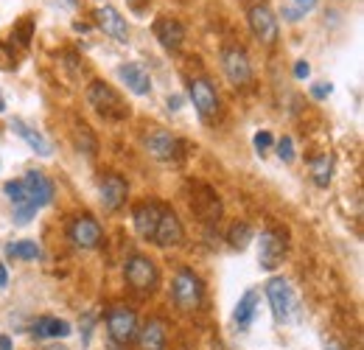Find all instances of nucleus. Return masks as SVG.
<instances>
[{"instance_id":"obj_1","label":"nucleus","mask_w":364,"mask_h":350,"mask_svg":"<svg viewBox=\"0 0 364 350\" xmlns=\"http://www.w3.org/2000/svg\"><path fill=\"white\" fill-rule=\"evenodd\" d=\"M87 104L104 118V121H124L129 115V107L124 104V98L104 82H92L87 90Z\"/></svg>"},{"instance_id":"obj_2","label":"nucleus","mask_w":364,"mask_h":350,"mask_svg":"<svg viewBox=\"0 0 364 350\" xmlns=\"http://www.w3.org/2000/svg\"><path fill=\"white\" fill-rule=\"evenodd\" d=\"M107 328H109V336H112L118 345L132 342L137 336L135 311H129V308H124V306L109 308V314H107Z\"/></svg>"},{"instance_id":"obj_3","label":"nucleus","mask_w":364,"mask_h":350,"mask_svg":"<svg viewBox=\"0 0 364 350\" xmlns=\"http://www.w3.org/2000/svg\"><path fill=\"white\" fill-rule=\"evenodd\" d=\"M202 297H205L202 280L193 272L182 269L180 275L174 277V303L180 308H185V311H191V308H196L202 303Z\"/></svg>"},{"instance_id":"obj_4","label":"nucleus","mask_w":364,"mask_h":350,"mask_svg":"<svg viewBox=\"0 0 364 350\" xmlns=\"http://www.w3.org/2000/svg\"><path fill=\"white\" fill-rule=\"evenodd\" d=\"M250 28H252V34L261 40L264 45H272L277 40V17H274V11L267 6V3H255V6H250Z\"/></svg>"},{"instance_id":"obj_5","label":"nucleus","mask_w":364,"mask_h":350,"mask_svg":"<svg viewBox=\"0 0 364 350\" xmlns=\"http://www.w3.org/2000/svg\"><path fill=\"white\" fill-rule=\"evenodd\" d=\"M267 297H269V303H272V314L277 322H286V319L291 317V311L297 308L291 286H289L286 280H280V277H274V280L267 283Z\"/></svg>"},{"instance_id":"obj_6","label":"nucleus","mask_w":364,"mask_h":350,"mask_svg":"<svg viewBox=\"0 0 364 350\" xmlns=\"http://www.w3.org/2000/svg\"><path fill=\"white\" fill-rule=\"evenodd\" d=\"M127 280L135 292H151L157 286V266L149 261L146 255H135L127 263Z\"/></svg>"},{"instance_id":"obj_7","label":"nucleus","mask_w":364,"mask_h":350,"mask_svg":"<svg viewBox=\"0 0 364 350\" xmlns=\"http://www.w3.org/2000/svg\"><path fill=\"white\" fill-rule=\"evenodd\" d=\"M222 68H225V73H228L232 85H247L252 79V68H250V59H247L244 48H225L222 51Z\"/></svg>"},{"instance_id":"obj_8","label":"nucleus","mask_w":364,"mask_h":350,"mask_svg":"<svg viewBox=\"0 0 364 350\" xmlns=\"http://www.w3.org/2000/svg\"><path fill=\"white\" fill-rule=\"evenodd\" d=\"M191 98H193L196 112H199L205 121L216 118V112H219V95H216V90L210 88L208 79H193V82H191Z\"/></svg>"},{"instance_id":"obj_9","label":"nucleus","mask_w":364,"mask_h":350,"mask_svg":"<svg viewBox=\"0 0 364 350\" xmlns=\"http://www.w3.org/2000/svg\"><path fill=\"white\" fill-rule=\"evenodd\" d=\"M182 224L180 219L171 213V211H160V221H157V230H154V235H151V241L157 244V247H163V250H168V247H177L182 244Z\"/></svg>"},{"instance_id":"obj_10","label":"nucleus","mask_w":364,"mask_h":350,"mask_svg":"<svg viewBox=\"0 0 364 350\" xmlns=\"http://www.w3.org/2000/svg\"><path fill=\"white\" fill-rule=\"evenodd\" d=\"M286 255V235H280L277 230L261 233V250H258V261L264 269H274Z\"/></svg>"},{"instance_id":"obj_11","label":"nucleus","mask_w":364,"mask_h":350,"mask_svg":"<svg viewBox=\"0 0 364 350\" xmlns=\"http://www.w3.org/2000/svg\"><path fill=\"white\" fill-rule=\"evenodd\" d=\"M95 23L101 26V31L118 43H127L129 40V28H127V20L112 9V6H98L95 9Z\"/></svg>"},{"instance_id":"obj_12","label":"nucleus","mask_w":364,"mask_h":350,"mask_svg":"<svg viewBox=\"0 0 364 350\" xmlns=\"http://www.w3.org/2000/svg\"><path fill=\"white\" fill-rule=\"evenodd\" d=\"M70 238L76 247L82 250H92L101 244V224L90 216H79V219L70 224Z\"/></svg>"},{"instance_id":"obj_13","label":"nucleus","mask_w":364,"mask_h":350,"mask_svg":"<svg viewBox=\"0 0 364 350\" xmlns=\"http://www.w3.org/2000/svg\"><path fill=\"white\" fill-rule=\"evenodd\" d=\"M191 208L199 213L202 221L222 219V202H219V196L208 185H199V193H191Z\"/></svg>"},{"instance_id":"obj_14","label":"nucleus","mask_w":364,"mask_h":350,"mask_svg":"<svg viewBox=\"0 0 364 350\" xmlns=\"http://www.w3.org/2000/svg\"><path fill=\"white\" fill-rule=\"evenodd\" d=\"M23 185H26L28 202H31L34 208H43V205H48V202L53 199V182H50L43 171H28L26 179H23Z\"/></svg>"},{"instance_id":"obj_15","label":"nucleus","mask_w":364,"mask_h":350,"mask_svg":"<svg viewBox=\"0 0 364 350\" xmlns=\"http://www.w3.org/2000/svg\"><path fill=\"white\" fill-rule=\"evenodd\" d=\"M101 202H104L107 211H118L127 202V182L115 174L104 176V182H101Z\"/></svg>"},{"instance_id":"obj_16","label":"nucleus","mask_w":364,"mask_h":350,"mask_svg":"<svg viewBox=\"0 0 364 350\" xmlns=\"http://www.w3.org/2000/svg\"><path fill=\"white\" fill-rule=\"evenodd\" d=\"M177 146H180L177 137H171L168 132H151V134L146 137V149H149L157 160H174V157L180 154Z\"/></svg>"},{"instance_id":"obj_17","label":"nucleus","mask_w":364,"mask_h":350,"mask_svg":"<svg viewBox=\"0 0 364 350\" xmlns=\"http://www.w3.org/2000/svg\"><path fill=\"white\" fill-rule=\"evenodd\" d=\"M118 76L124 79V85L132 90L135 95H146V92L151 90L149 73H146L140 65H135V62H129V65H121V68H118Z\"/></svg>"},{"instance_id":"obj_18","label":"nucleus","mask_w":364,"mask_h":350,"mask_svg":"<svg viewBox=\"0 0 364 350\" xmlns=\"http://www.w3.org/2000/svg\"><path fill=\"white\" fill-rule=\"evenodd\" d=\"M137 342L143 350H163L166 348V328L160 319H149L140 331H137Z\"/></svg>"},{"instance_id":"obj_19","label":"nucleus","mask_w":364,"mask_h":350,"mask_svg":"<svg viewBox=\"0 0 364 350\" xmlns=\"http://www.w3.org/2000/svg\"><path fill=\"white\" fill-rule=\"evenodd\" d=\"M154 34H157V40H160V45L166 51H177L182 45V40H185V28H182L177 20H160L154 26Z\"/></svg>"},{"instance_id":"obj_20","label":"nucleus","mask_w":364,"mask_h":350,"mask_svg":"<svg viewBox=\"0 0 364 350\" xmlns=\"http://www.w3.org/2000/svg\"><path fill=\"white\" fill-rule=\"evenodd\" d=\"M160 205H140L135 208V230L143 235V238H151L154 235V230H157V221H160Z\"/></svg>"},{"instance_id":"obj_21","label":"nucleus","mask_w":364,"mask_h":350,"mask_svg":"<svg viewBox=\"0 0 364 350\" xmlns=\"http://www.w3.org/2000/svg\"><path fill=\"white\" fill-rule=\"evenodd\" d=\"M11 129L17 132V134H20V137H23V140H26V143L40 154V157H50V143L46 140V134H43V132H37L34 127H28L26 121H14V124H11Z\"/></svg>"},{"instance_id":"obj_22","label":"nucleus","mask_w":364,"mask_h":350,"mask_svg":"<svg viewBox=\"0 0 364 350\" xmlns=\"http://www.w3.org/2000/svg\"><path fill=\"white\" fill-rule=\"evenodd\" d=\"M255 292H247L241 300H238V308H235V325L238 328H250L252 325V317H255Z\"/></svg>"},{"instance_id":"obj_23","label":"nucleus","mask_w":364,"mask_h":350,"mask_svg":"<svg viewBox=\"0 0 364 350\" xmlns=\"http://www.w3.org/2000/svg\"><path fill=\"white\" fill-rule=\"evenodd\" d=\"M34 334H37V336H68V334H70V325H68L65 319L43 317V319L34 325Z\"/></svg>"},{"instance_id":"obj_24","label":"nucleus","mask_w":364,"mask_h":350,"mask_svg":"<svg viewBox=\"0 0 364 350\" xmlns=\"http://www.w3.org/2000/svg\"><path fill=\"white\" fill-rule=\"evenodd\" d=\"M331 171H333V160H331L328 154H322V157H317V160L311 163V176H314V182H317L319 188H328Z\"/></svg>"},{"instance_id":"obj_25","label":"nucleus","mask_w":364,"mask_h":350,"mask_svg":"<svg viewBox=\"0 0 364 350\" xmlns=\"http://www.w3.org/2000/svg\"><path fill=\"white\" fill-rule=\"evenodd\" d=\"M250 238H252V230H250V224H232L230 227V244L235 247V250H244L247 244H250Z\"/></svg>"},{"instance_id":"obj_26","label":"nucleus","mask_w":364,"mask_h":350,"mask_svg":"<svg viewBox=\"0 0 364 350\" xmlns=\"http://www.w3.org/2000/svg\"><path fill=\"white\" fill-rule=\"evenodd\" d=\"M9 255L23 258V261H37V258H40V250H37L34 241H20V244H11V247H9Z\"/></svg>"},{"instance_id":"obj_27","label":"nucleus","mask_w":364,"mask_h":350,"mask_svg":"<svg viewBox=\"0 0 364 350\" xmlns=\"http://www.w3.org/2000/svg\"><path fill=\"white\" fill-rule=\"evenodd\" d=\"M6 196L14 202V205H26L28 202V193H26V185L20 182V179H11V182H6Z\"/></svg>"},{"instance_id":"obj_28","label":"nucleus","mask_w":364,"mask_h":350,"mask_svg":"<svg viewBox=\"0 0 364 350\" xmlns=\"http://www.w3.org/2000/svg\"><path fill=\"white\" fill-rule=\"evenodd\" d=\"M314 6H317V0H294L283 14H286V20H291V23H294V20H300L303 14H309Z\"/></svg>"},{"instance_id":"obj_29","label":"nucleus","mask_w":364,"mask_h":350,"mask_svg":"<svg viewBox=\"0 0 364 350\" xmlns=\"http://www.w3.org/2000/svg\"><path fill=\"white\" fill-rule=\"evenodd\" d=\"M277 154H280V160H286V163H291V160H294L291 137H280V140H277Z\"/></svg>"},{"instance_id":"obj_30","label":"nucleus","mask_w":364,"mask_h":350,"mask_svg":"<svg viewBox=\"0 0 364 350\" xmlns=\"http://www.w3.org/2000/svg\"><path fill=\"white\" fill-rule=\"evenodd\" d=\"M34 213H37V208H34L31 202H26V205H17V213H14V221H17V224H28Z\"/></svg>"},{"instance_id":"obj_31","label":"nucleus","mask_w":364,"mask_h":350,"mask_svg":"<svg viewBox=\"0 0 364 350\" xmlns=\"http://www.w3.org/2000/svg\"><path fill=\"white\" fill-rule=\"evenodd\" d=\"M272 143H274V137L269 134V132H258V134H255V146H258L261 152H264V149H269Z\"/></svg>"},{"instance_id":"obj_32","label":"nucleus","mask_w":364,"mask_h":350,"mask_svg":"<svg viewBox=\"0 0 364 350\" xmlns=\"http://www.w3.org/2000/svg\"><path fill=\"white\" fill-rule=\"evenodd\" d=\"M309 73H311L309 62H306V59H300V62L294 65V76H297V79H309Z\"/></svg>"},{"instance_id":"obj_33","label":"nucleus","mask_w":364,"mask_h":350,"mask_svg":"<svg viewBox=\"0 0 364 350\" xmlns=\"http://www.w3.org/2000/svg\"><path fill=\"white\" fill-rule=\"evenodd\" d=\"M328 92H331V85H319V88H314V95H317V98H325Z\"/></svg>"},{"instance_id":"obj_34","label":"nucleus","mask_w":364,"mask_h":350,"mask_svg":"<svg viewBox=\"0 0 364 350\" xmlns=\"http://www.w3.org/2000/svg\"><path fill=\"white\" fill-rule=\"evenodd\" d=\"M182 107V98L180 95H171V98H168V110H180Z\"/></svg>"},{"instance_id":"obj_35","label":"nucleus","mask_w":364,"mask_h":350,"mask_svg":"<svg viewBox=\"0 0 364 350\" xmlns=\"http://www.w3.org/2000/svg\"><path fill=\"white\" fill-rule=\"evenodd\" d=\"M6 283H9V272H6V266L0 263V289H6Z\"/></svg>"},{"instance_id":"obj_36","label":"nucleus","mask_w":364,"mask_h":350,"mask_svg":"<svg viewBox=\"0 0 364 350\" xmlns=\"http://www.w3.org/2000/svg\"><path fill=\"white\" fill-rule=\"evenodd\" d=\"M0 350H11V339L9 336H0Z\"/></svg>"},{"instance_id":"obj_37","label":"nucleus","mask_w":364,"mask_h":350,"mask_svg":"<svg viewBox=\"0 0 364 350\" xmlns=\"http://www.w3.org/2000/svg\"><path fill=\"white\" fill-rule=\"evenodd\" d=\"M0 112H6V98H3V92H0Z\"/></svg>"}]
</instances>
